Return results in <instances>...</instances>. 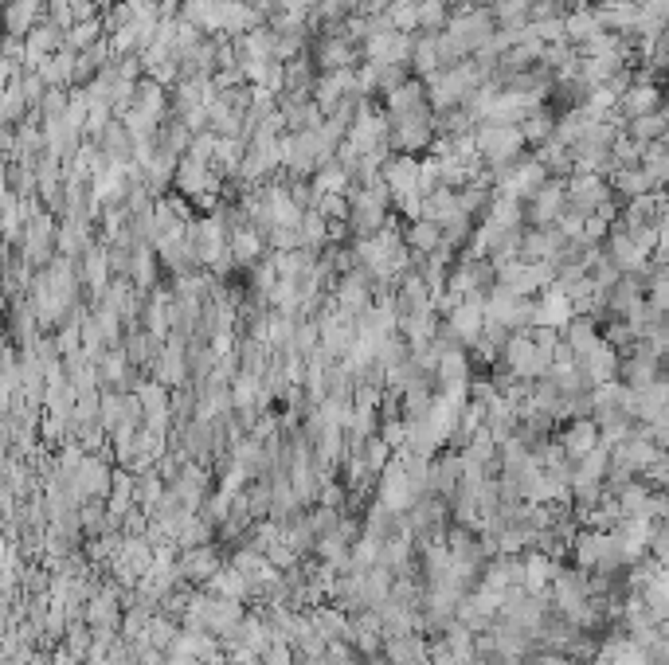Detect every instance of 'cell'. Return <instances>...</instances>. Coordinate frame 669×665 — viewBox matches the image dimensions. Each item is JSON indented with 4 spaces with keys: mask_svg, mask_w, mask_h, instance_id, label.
I'll use <instances>...</instances> for the list:
<instances>
[{
    "mask_svg": "<svg viewBox=\"0 0 669 665\" xmlns=\"http://www.w3.org/2000/svg\"><path fill=\"white\" fill-rule=\"evenodd\" d=\"M450 16H454V8H450V0H419V32H446V24H450Z\"/></svg>",
    "mask_w": 669,
    "mask_h": 665,
    "instance_id": "cell-40",
    "label": "cell"
},
{
    "mask_svg": "<svg viewBox=\"0 0 669 665\" xmlns=\"http://www.w3.org/2000/svg\"><path fill=\"white\" fill-rule=\"evenodd\" d=\"M470 4H474V8H493L497 0H470Z\"/></svg>",
    "mask_w": 669,
    "mask_h": 665,
    "instance_id": "cell-50",
    "label": "cell"
},
{
    "mask_svg": "<svg viewBox=\"0 0 669 665\" xmlns=\"http://www.w3.org/2000/svg\"><path fill=\"white\" fill-rule=\"evenodd\" d=\"M533 157L552 173V177H572V173H576V149H572L568 141H560V137L544 141Z\"/></svg>",
    "mask_w": 669,
    "mask_h": 665,
    "instance_id": "cell-24",
    "label": "cell"
},
{
    "mask_svg": "<svg viewBox=\"0 0 669 665\" xmlns=\"http://www.w3.org/2000/svg\"><path fill=\"white\" fill-rule=\"evenodd\" d=\"M599 341H603V329H599L595 317H587V313H576V321L564 329V345L576 356H587Z\"/></svg>",
    "mask_w": 669,
    "mask_h": 665,
    "instance_id": "cell-29",
    "label": "cell"
},
{
    "mask_svg": "<svg viewBox=\"0 0 669 665\" xmlns=\"http://www.w3.org/2000/svg\"><path fill=\"white\" fill-rule=\"evenodd\" d=\"M137 290H153L157 282V259H153V243H134V266H130Z\"/></svg>",
    "mask_w": 669,
    "mask_h": 665,
    "instance_id": "cell-38",
    "label": "cell"
},
{
    "mask_svg": "<svg viewBox=\"0 0 669 665\" xmlns=\"http://www.w3.org/2000/svg\"><path fill=\"white\" fill-rule=\"evenodd\" d=\"M529 28H533V36L544 47H548V44H564V40H568V20H564V16H552V20H533Z\"/></svg>",
    "mask_w": 669,
    "mask_h": 665,
    "instance_id": "cell-43",
    "label": "cell"
},
{
    "mask_svg": "<svg viewBox=\"0 0 669 665\" xmlns=\"http://www.w3.org/2000/svg\"><path fill=\"white\" fill-rule=\"evenodd\" d=\"M611 196H615V188H611L607 177H591V173H572L568 177V208L580 212V216H595Z\"/></svg>",
    "mask_w": 669,
    "mask_h": 665,
    "instance_id": "cell-10",
    "label": "cell"
},
{
    "mask_svg": "<svg viewBox=\"0 0 669 665\" xmlns=\"http://www.w3.org/2000/svg\"><path fill=\"white\" fill-rule=\"evenodd\" d=\"M556 122H560V118H556V114H548L544 106H540L536 114H529V118L521 122V133H525V145H536V149H540L544 141H552V137H556Z\"/></svg>",
    "mask_w": 669,
    "mask_h": 665,
    "instance_id": "cell-37",
    "label": "cell"
},
{
    "mask_svg": "<svg viewBox=\"0 0 669 665\" xmlns=\"http://www.w3.org/2000/svg\"><path fill=\"white\" fill-rule=\"evenodd\" d=\"M180 20L196 24L204 36H223V4L220 0H184Z\"/></svg>",
    "mask_w": 669,
    "mask_h": 665,
    "instance_id": "cell-23",
    "label": "cell"
},
{
    "mask_svg": "<svg viewBox=\"0 0 669 665\" xmlns=\"http://www.w3.org/2000/svg\"><path fill=\"white\" fill-rule=\"evenodd\" d=\"M505 364H509V372H513L517 380H529V384H533V380H544V376L552 372V356L544 353L533 337H529V329L509 337V345H505Z\"/></svg>",
    "mask_w": 669,
    "mask_h": 665,
    "instance_id": "cell-4",
    "label": "cell"
},
{
    "mask_svg": "<svg viewBox=\"0 0 669 665\" xmlns=\"http://www.w3.org/2000/svg\"><path fill=\"white\" fill-rule=\"evenodd\" d=\"M415 36H419V32H415ZM415 36H411V32H380V36L364 40V59H368V63H403V67H411Z\"/></svg>",
    "mask_w": 669,
    "mask_h": 665,
    "instance_id": "cell-12",
    "label": "cell"
},
{
    "mask_svg": "<svg viewBox=\"0 0 669 665\" xmlns=\"http://www.w3.org/2000/svg\"><path fill=\"white\" fill-rule=\"evenodd\" d=\"M548 180H552V173H548L536 157H521L517 165H509V169L497 177V192H501V196H513V200H521V204H529Z\"/></svg>",
    "mask_w": 669,
    "mask_h": 665,
    "instance_id": "cell-5",
    "label": "cell"
},
{
    "mask_svg": "<svg viewBox=\"0 0 669 665\" xmlns=\"http://www.w3.org/2000/svg\"><path fill=\"white\" fill-rule=\"evenodd\" d=\"M568 44L572 47H583L591 44L595 36H603L607 28H603V20H599V8L595 4H576V8H568Z\"/></svg>",
    "mask_w": 669,
    "mask_h": 665,
    "instance_id": "cell-20",
    "label": "cell"
},
{
    "mask_svg": "<svg viewBox=\"0 0 669 665\" xmlns=\"http://www.w3.org/2000/svg\"><path fill=\"white\" fill-rule=\"evenodd\" d=\"M619 364H623V353L611 345V341H599L595 349L587 356H580V372L587 384H611V380H619Z\"/></svg>",
    "mask_w": 669,
    "mask_h": 665,
    "instance_id": "cell-15",
    "label": "cell"
},
{
    "mask_svg": "<svg viewBox=\"0 0 669 665\" xmlns=\"http://www.w3.org/2000/svg\"><path fill=\"white\" fill-rule=\"evenodd\" d=\"M560 4H564V8H576V4H580V0H560Z\"/></svg>",
    "mask_w": 669,
    "mask_h": 665,
    "instance_id": "cell-51",
    "label": "cell"
},
{
    "mask_svg": "<svg viewBox=\"0 0 669 665\" xmlns=\"http://www.w3.org/2000/svg\"><path fill=\"white\" fill-rule=\"evenodd\" d=\"M384 110H388L392 122H403V118H431V114H435V106H431V98H427V83L415 79V75L384 98Z\"/></svg>",
    "mask_w": 669,
    "mask_h": 665,
    "instance_id": "cell-9",
    "label": "cell"
},
{
    "mask_svg": "<svg viewBox=\"0 0 669 665\" xmlns=\"http://www.w3.org/2000/svg\"><path fill=\"white\" fill-rule=\"evenodd\" d=\"M137 396H141V407H145L149 415H153V411H165V388H161V384H145Z\"/></svg>",
    "mask_w": 669,
    "mask_h": 665,
    "instance_id": "cell-47",
    "label": "cell"
},
{
    "mask_svg": "<svg viewBox=\"0 0 669 665\" xmlns=\"http://www.w3.org/2000/svg\"><path fill=\"white\" fill-rule=\"evenodd\" d=\"M403 403H407V411H411V415L431 411V399H427V392H423L419 384H411V388H407V399H403Z\"/></svg>",
    "mask_w": 669,
    "mask_h": 665,
    "instance_id": "cell-48",
    "label": "cell"
},
{
    "mask_svg": "<svg viewBox=\"0 0 669 665\" xmlns=\"http://www.w3.org/2000/svg\"><path fill=\"white\" fill-rule=\"evenodd\" d=\"M317 212L329 223H349L353 220V200H349V196H321V200H317Z\"/></svg>",
    "mask_w": 669,
    "mask_h": 665,
    "instance_id": "cell-44",
    "label": "cell"
},
{
    "mask_svg": "<svg viewBox=\"0 0 669 665\" xmlns=\"http://www.w3.org/2000/svg\"><path fill=\"white\" fill-rule=\"evenodd\" d=\"M372 274L368 270H349L341 282H337V306L345 313H353V317H360V313L368 310V302H372Z\"/></svg>",
    "mask_w": 669,
    "mask_h": 665,
    "instance_id": "cell-18",
    "label": "cell"
},
{
    "mask_svg": "<svg viewBox=\"0 0 669 665\" xmlns=\"http://www.w3.org/2000/svg\"><path fill=\"white\" fill-rule=\"evenodd\" d=\"M110 270H114V266H110V251H106V247H90L87 255H83V270H79V278L87 282L98 298H102V294L110 290V282H114V278H110Z\"/></svg>",
    "mask_w": 669,
    "mask_h": 665,
    "instance_id": "cell-28",
    "label": "cell"
},
{
    "mask_svg": "<svg viewBox=\"0 0 669 665\" xmlns=\"http://www.w3.org/2000/svg\"><path fill=\"white\" fill-rule=\"evenodd\" d=\"M478 149H482V161L493 177H501L509 165H517L525 157V133L521 126H505V122H482L478 130Z\"/></svg>",
    "mask_w": 669,
    "mask_h": 665,
    "instance_id": "cell-1",
    "label": "cell"
},
{
    "mask_svg": "<svg viewBox=\"0 0 669 665\" xmlns=\"http://www.w3.org/2000/svg\"><path fill=\"white\" fill-rule=\"evenodd\" d=\"M564 212H568V177H552L525 204V220L533 227H556Z\"/></svg>",
    "mask_w": 669,
    "mask_h": 665,
    "instance_id": "cell-8",
    "label": "cell"
},
{
    "mask_svg": "<svg viewBox=\"0 0 669 665\" xmlns=\"http://www.w3.org/2000/svg\"><path fill=\"white\" fill-rule=\"evenodd\" d=\"M102 40H106V24H102L98 16L79 20L75 28H67V47H71V51H90V47L102 44Z\"/></svg>",
    "mask_w": 669,
    "mask_h": 665,
    "instance_id": "cell-39",
    "label": "cell"
},
{
    "mask_svg": "<svg viewBox=\"0 0 669 665\" xmlns=\"http://www.w3.org/2000/svg\"><path fill=\"white\" fill-rule=\"evenodd\" d=\"M446 32H450V36H454L458 44L466 47L470 55H478V51H482V47H486L493 40V36H497V20H493V8H474V4L458 8V12L450 16Z\"/></svg>",
    "mask_w": 669,
    "mask_h": 665,
    "instance_id": "cell-3",
    "label": "cell"
},
{
    "mask_svg": "<svg viewBox=\"0 0 669 665\" xmlns=\"http://www.w3.org/2000/svg\"><path fill=\"white\" fill-rule=\"evenodd\" d=\"M267 231H259V227H239V231H231V259L235 266H259L263 259V251H267V239H263Z\"/></svg>",
    "mask_w": 669,
    "mask_h": 665,
    "instance_id": "cell-25",
    "label": "cell"
},
{
    "mask_svg": "<svg viewBox=\"0 0 669 665\" xmlns=\"http://www.w3.org/2000/svg\"><path fill=\"white\" fill-rule=\"evenodd\" d=\"M419 169H423V161L411 157V153H392V157L384 161V184L392 188V204L403 200V196H415V192H419Z\"/></svg>",
    "mask_w": 669,
    "mask_h": 665,
    "instance_id": "cell-14",
    "label": "cell"
},
{
    "mask_svg": "<svg viewBox=\"0 0 669 665\" xmlns=\"http://www.w3.org/2000/svg\"><path fill=\"white\" fill-rule=\"evenodd\" d=\"M446 325H450V337L454 345H478V337L486 333L490 317H486V294H474L466 302H458L454 310H446Z\"/></svg>",
    "mask_w": 669,
    "mask_h": 665,
    "instance_id": "cell-6",
    "label": "cell"
},
{
    "mask_svg": "<svg viewBox=\"0 0 669 665\" xmlns=\"http://www.w3.org/2000/svg\"><path fill=\"white\" fill-rule=\"evenodd\" d=\"M102 364H106V376H110V380H122V376H126V364H130V356H126V353H110L106 360H102Z\"/></svg>",
    "mask_w": 669,
    "mask_h": 665,
    "instance_id": "cell-49",
    "label": "cell"
},
{
    "mask_svg": "<svg viewBox=\"0 0 669 665\" xmlns=\"http://www.w3.org/2000/svg\"><path fill=\"white\" fill-rule=\"evenodd\" d=\"M666 133H669L666 114H642V118L626 122V137H634L638 145H654V141H662Z\"/></svg>",
    "mask_w": 669,
    "mask_h": 665,
    "instance_id": "cell-36",
    "label": "cell"
},
{
    "mask_svg": "<svg viewBox=\"0 0 669 665\" xmlns=\"http://www.w3.org/2000/svg\"><path fill=\"white\" fill-rule=\"evenodd\" d=\"M353 184H357L353 169H349V165H341L337 157H333V161H325V165L313 173V188H317V196H349V192H353Z\"/></svg>",
    "mask_w": 669,
    "mask_h": 665,
    "instance_id": "cell-22",
    "label": "cell"
},
{
    "mask_svg": "<svg viewBox=\"0 0 669 665\" xmlns=\"http://www.w3.org/2000/svg\"><path fill=\"white\" fill-rule=\"evenodd\" d=\"M302 239H306V251L325 247L333 239V223L325 220L317 208H306V216H302Z\"/></svg>",
    "mask_w": 669,
    "mask_h": 665,
    "instance_id": "cell-41",
    "label": "cell"
},
{
    "mask_svg": "<svg viewBox=\"0 0 669 665\" xmlns=\"http://www.w3.org/2000/svg\"><path fill=\"white\" fill-rule=\"evenodd\" d=\"M98 145H102V153H106V161L110 165H134V149H137V141H134V133L126 130V122L122 118H114L110 122V130L98 137Z\"/></svg>",
    "mask_w": 669,
    "mask_h": 665,
    "instance_id": "cell-21",
    "label": "cell"
},
{
    "mask_svg": "<svg viewBox=\"0 0 669 665\" xmlns=\"http://www.w3.org/2000/svg\"><path fill=\"white\" fill-rule=\"evenodd\" d=\"M611 188H615L619 200H638V196H650V192H654V184H650V177H646L642 165L615 169V173H611Z\"/></svg>",
    "mask_w": 669,
    "mask_h": 665,
    "instance_id": "cell-32",
    "label": "cell"
},
{
    "mask_svg": "<svg viewBox=\"0 0 669 665\" xmlns=\"http://www.w3.org/2000/svg\"><path fill=\"white\" fill-rule=\"evenodd\" d=\"M145 325H149V337L153 341H165L169 337V325H173V298L169 294H153L149 306H145Z\"/></svg>",
    "mask_w": 669,
    "mask_h": 665,
    "instance_id": "cell-34",
    "label": "cell"
},
{
    "mask_svg": "<svg viewBox=\"0 0 669 665\" xmlns=\"http://www.w3.org/2000/svg\"><path fill=\"white\" fill-rule=\"evenodd\" d=\"M576 321V302L552 282L544 294H540V302H536V317H533V329H556V333H564L568 325Z\"/></svg>",
    "mask_w": 669,
    "mask_h": 665,
    "instance_id": "cell-13",
    "label": "cell"
},
{
    "mask_svg": "<svg viewBox=\"0 0 669 665\" xmlns=\"http://www.w3.org/2000/svg\"><path fill=\"white\" fill-rule=\"evenodd\" d=\"M595 439H599V427H595L591 419H580V423H572V427L564 431V450H568V454H591V450H595Z\"/></svg>",
    "mask_w": 669,
    "mask_h": 665,
    "instance_id": "cell-42",
    "label": "cell"
},
{
    "mask_svg": "<svg viewBox=\"0 0 669 665\" xmlns=\"http://www.w3.org/2000/svg\"><path fill=\"white\" fill-rule=\"evenodd\" d=\"M662 106H666V98H662V87H658V83H634V87L619 98V110H615V114H619L623 122H634V118H642V114H662Z\"/></svg>",
    "mask_w": 669,
    "mask_h": 665,
    "instance_id": "cell-17",
    "label": "cell"
},
{
    "mask_svg": "<svg viewBox=\"0 0 669 665\" xmlns=\"http://www.w3.org/2000/svg\"><path fill=\"white\" fill-rule=\"evenodd\" d=\"M533 4L536 0H497V4H493V20H497V28H505V32H521V28H529V24H533Z\"/></svg>",
    "mask_w": 669,
    "mask_h": 665,
    "instance_id": "cell-31",
    "label": "cell"
},
{
    "mask_svg": "<svg viewBox=\"0 0 669 665\" xmlns=\"http://www.w3.org/2000/svg\"><path fill=\"white\" fill-rule=\"evenodd\" d=\"M435 114L431 118H403V122H392V153H431V141H435Z\"/></svg>",
    "mask_w": 669,
    "mask_h": 665,
    "instance_id": "cell-11",
    "label": "cell"
},
{
    "mask_svg": "<svg viewBox=\"0 0 669 665\" xmlns=\"http://www.w3.org/2000/svg\"><path fill=\"white\" fill-rule=\"evenodd\" d=\"M407 247L415 251V255H435V251H443L446 247V227L431 220H415L407 227Z\"/></svg>",
    "mask_w": 669,
    "mask_h": 665,
    "instance_id": "cell-30",
    "label": "cell"
},
{
    "mask_svg": "<svg viewBox=\"0 0 669 665\" xmlns=\"http://www.w3.org/2000/svg\"><path fill=\"white\" fill-rule=\"evenodd\" d=\"M486 220H493L497 227H505V231H521L525 227V204L521 200H513V196H493L490 212H486Z\"/></svg>",
    "mask_w": 669,
    "mask_h": 665,
    "instance_id": "cell-35",
    "label": "cell"
},
{
    "mask_svg": "<svg viewBox=\"0 0 669 665\" xmlns=\"http://www.w3.org/2000/svg\"><path fill=\"white\" fill-rule=\"evenodd\" d=\"M310 55L321 75H325V71H357L360 63H364V47L345 40V36H337V32H325V36L313 44Z\"/></svg>",
    "mask_w": 669,
    "mask_h": 665,
    "instance_id": "cell-7",
    "label": "cell"
},
{
    "mask_svg": "<svg viewBox=\"0 0 669 665\" xmlns=\"http://www.w3.org/2000/svg\"><path fill=\"white\" fill-rule=\"evenodd\" d=\"M392 24L400 32H419V4H392Z\"/></svg>",
    "mask_w": 669,
    "mask_h": 665,
    "instance_id": "cell-46",
    "label": "cell"
},
{
    "mask_svg": "<svg viewBox=\"0 0 669 665\" xmlns=\"http://www.w3.org/2000/svg\"><path fill=\"white\" fill-rule=\"evenodd\" d=\"M134 106H141L145 114H153V118H161L165 122V114H169V87H161L157 79H141L137 83V98H134Z\"/></svg>",
    "mask_w": 669,
    "mask_h": 665,
    "instance_id": "cell-33",
    "label": "cell"
},
{
    "mask_svg": "<svg viewBox=\"0 0 669 665\" xmlns=\"http://www.w3.org/2000/svg\"><path fill=\"white\" fill-rule=\"evenodd\" d=\"M263 12L251 4V0H235V4H223V40H243L247 32L263 28Z\"/></svg>",
    "mask_w": 669,
    "mask_h": 665,
    "instance_id": "cell-19",
    "label": "cell"
},
{
    "mask_svg": "<svg viewBox=\"0 0 669 665\" xmlns=\"http://www.w3.org/2000/svg\"><path fill=\"white\" fill-rule=\"evenodd\" d=\"M75 67H79V51L63 47V51L47 55L44 67H40V75H44L47 87H63V90H71V87H75Z\"/></svg>",
    "mask_w": 669,
    "mask_h": 665,
    "instance_id": "cell-26",
    "label": "cell"
},
{
    "mask_svg": "<svg viewBox=\"0 0 669 665\" xmlns=\"http://www.w3.org/2000/svg\"><path fill=\"white\" fill-rule=\"evenodd\" d=\"M349 94H357V71H325V75H317L313 102L325 110V118H329Z\"/></svg>",
    "mask_w": 669,
    "mask_h": 665,
    "instance_id": "cell-16",
    "label": "cell"
},
{
    "mask_svg": "<svg viewBox=\"0 0 669 665\" xmlns=\"http://www.w3.org/2000/svg\"><path fill=\"white\" fill-rule=\"evenodd\" d=\"M349 200H353V220H349V227L357 231L360 239H364V235H376V231L388 223L392 188H388L384 180H376V184H353Z\"/></svg>",
    "mask_w": 669,
    "mask_h": 665,
    "instance_id": "cell-2",
    "label": "cell"
},
{
    "mask_svg": "<svg viewBox=\"0 0 669 665\" xmlns=\"http://www.w3.org/2000/svg\"><path fill=\"white\" fill-rule=\"evenodd\" d=\"M642 149H646V145H638L634 137H626V133H619V141L611 145V153H615V165H619V169H630V165H642Z\"/></svg>",
    "mask_w": 669,
    "mask_h": 665,
    "instance_id": "cell-45",
    "label": "cell"
},
{
    "mask_svg": "<svg viewBox=\"0 0 669 665\" xmlns=\"http://www.w3.org/2000/svg\"><path fill=\"white\" fill-rule=\"evenodd\" d=\"M458 216H466L462 204H458V188H446L443 184L439 192H431V196L423 200V220L439 223V227H450Z\"/></svg>",
    "mask_w": 669,
    "mask_h": 665,
    "instance_id": "cell-27",
    "label": "cell"
}]
</instances>
